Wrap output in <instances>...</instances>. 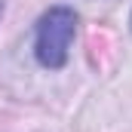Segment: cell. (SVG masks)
Returning a JSON list of instances; mask_svg holds the SVG:
<instances>
[{
    "label": "cell",
    "instance_id": "6da1fadb",
    "mask_svg": "<svg viewBox=\"0 0 132 132\" xmlns=\"http://www.w3.org/2000/svg\"><path fill=\"white\" fill-rule=\"evenodd\" d=\"M77 34V12L68 6H52L43 12L37 22V40H34V55L43 68H62L71 52V40Z\"/></svg>",
    "mask_w": 132,
    "mask_h": 132
},
{
    "label": "cell",
    "instance_id": "7a4b0ae2",
    "mask_svg": "<svg viewBox=\"0 0 132 132\" xmlns=\"http://www.w3.org/2000/svg\"><path fill=\"white\" fill-rule=\"evenodd\" d=\"M0 15H3V0H0Z\"/></svg>",
    "mask_w": 132,
    "mask_h": 132
}]
</instances>
